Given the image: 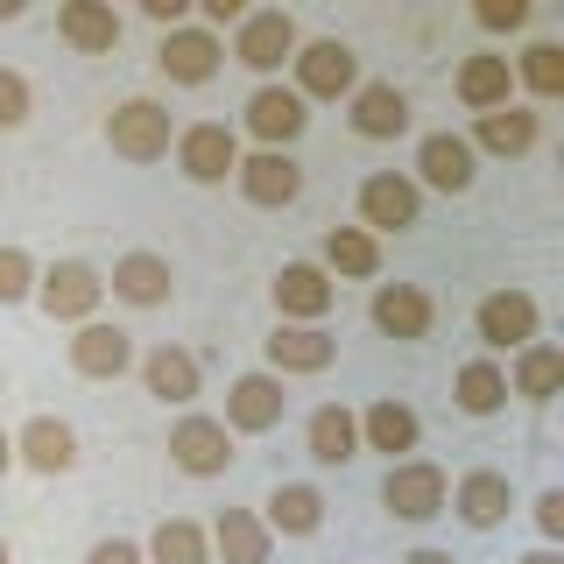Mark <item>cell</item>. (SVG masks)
Returning a JSON list of instances; mask_svg holds the SVG:
<instances>
[{"label":"cell","mask_w":564,"mask_h":564,"mask_svg":"<svg viewBox=\"0 0 564 564\" xmlns=\"http://www.w3.org/2000/svg\"><path fill=\"white\" fill-rule=\"evenodd\" d=\"M35 304L57 317V325H93L99 304H106V275L93 261H50V269L35 275Z\"/></svg>","instance_id":"cell-1"},{"label":"cell","mask_w":564,"mask_h":564,"mask_svg":"<svg viewBox=\"0 0 564 564\" xmlns=\"http://www.w3.org/2000/svg\"><path fill=\"white\" fill-rule=\"evenodd\" d=\"M296 85H290V93L296 99H352V93H360V57H352V50L339 43V35H325V43H296Z\"/></svg>","instance_id":"cell-2"},{"label":"cell","mask_w":564,"mask_h":564,"mask_svg":"<svg viewBox=\"0 0 564 564\" xmlns=\"http://www.w3.org/2000/svg\"><path fill=\"white\" fill-rule=\"evenodd\" d=\"M445 473L431 466V458H395L388 466V480H381V501H388V516L395 522H431V516H445Z\"/></svg>","instance_id":"cell-3"},{"label":"cell","mask_w":564,"mask_h":564,"mask_svg":"<svg viewBox=\"0 0 564 564\" xmlns=\"http://www.w3.org/2000/svg\"><path fill=\"white\" fill-rule=\"evenodd\" d=\"M106 141H113V155H128V163H155V155H170V106H155V99H128V106H113V120H106Z\"/></svg>","instance_id":"cell-4"},{"label":"cell","mask_w":564,"mask_h":564,"mask_svg":"<svg viewBox=\"0 0 564 564\" xmlns=\"http://www.w3.org/2000/svg\"><path fill=\"white\" fill-rule=\"evenodd\" d=\"M176 170H184L191 184H226V176L240 170V134L219 128V120L184 128V134H176Z\"/></svg>","instance_id":"cell-5"},{"label":"cell","mask_w":564,"mask_h":564,"mask_svg":"<svg viewBox=\"0 0 564 564\" xmlns=\"http://www.w3.org/2000/svg\"><path fill=\"white\" fill-rule=\"evenodd\" d=\"M416 212H423L416 176L375 170V176L360 184V234H402V226H416Z\"/></svg>","instance_id":"cell-6"},{"label":"cell","mask_w":564,"mask_h":564,"mask_svg":"<svg viewBox=\"0 0 564 564\" xmlns=\"http://www.w3.org/2000/svg\"><path fill=\"white\" fill-rule=\"evenodd\" d=\"M536 296L529 290H494V296H480V311H473V332L494 346V352H522L529 339H536Z\"/></svg>","instance_id":"cell-7"},{"label":"cell","mask_w":564,"mask_h":564,"mask_svg":"<svg viewBox=\"0 0 564 564\" xmlns=\"http://www.w3.org/2000/svg\"><path fill=\"white\" fill-rule=\"evenodd\" d=\"M170 466L191 473V480L226 473V466H234V431H226V423H212V416H184L170 431Z\"/></svg>","instance_id":"cell-8"},{"label":"cell","mask_w":564,"mask_h":564,"mask_svg":"<svg viewBox=\"0 0 564 564\" xmlns=\"http://www.w3.org/2000/svg\"><path fill=\"white\" fill-rule=\"evenodd\" d=\"M234 57L269 78V70H282V57H296V22L282 8H247V22L234 35Z\"/></svg>","instance_id":"cell-9"},{"label":"cell","mask_w":564,"mask_h":564,"mask_svg":"<svg viewBox=\"0 0 564 564\" xmlns=\"http://www.w3.org/2000/svg\"><path fill=\"white\" fill-rule=\"evenodd\" d=\"M70 367H78L85 381H120L134 367V339L120 325H99V317H93V325L70 332Z\"/></svg>","instance_id":"cell-10"},{"label":"cell","mask_w":564,"mask_h":564,"mask_svg":"<svg viewBox=\"0 0 564 564\" xmlns=\"http://www.w3.org/2000/svg\"><path fill=\"white\" fill-rule=\"evenodd\" d=\"M234 176H240L247 205H296V191H304V170H296L290 149H254V155H240Z\"/></svg>","instance_id":"cell-11"},{"label":"cell","mask_w":564,"mask_h":564,"mask_svg":"<svg viewBox=\"0 0 564 564\" xmlns=\"http://www.w3.org/2000/svg\"><path fill=\"white\" fill-rule=\"evenodd\" d=\"M282 410H290V395H282L275 375H240L234 388H226V431L261 437V431H275V423H282Z\"/></svg>","instance_id":"cell-12"},{"label":"cell","mask_w":564,"mask_h":564,"mask_svg":"<svg viewBox=\"0 0 564 564\" xmlns=\"http://www.w3.org/2000/svg\"><path fill=\"white\" fill-rule=\"evenodd\" d=\"M304 128H311V113H304V99H296L290 85H261V93L247 99V134H254L261 149H290Z\"/></svg>","instance_id":"cell-13"},{"label":"cell","mask_w":564,"mask_h":564,"mask_svg":"<svg viewBox=\"0 0 564 564\" xmlns=\"http://www.w3.org/2000/svg\"><path fill=\"white\" fill-rule=\"evenodd\" d=\"M339 360V339L332 332H317V325H275V339H269V375H325V367Z\"/></svg>","instance_id":"cell-14"},{"label":"cell","mask_w":564,"mask_h":564,"mask_svg":"<svg viewBox=\"0 0 564 564\" xmlns=\"http://www.w3.org/2000/svg\"><path fill=\"white\" fill-rule=\"evenodd\" d=\"M57 35L78 57H113L120 50V14L106 8V0H64L57 8Z\"/></svg>","instance_id":"cell-15"},{"label":"cell","mask_w":564,"mask_h":564,"mask_svg":"<svg viewBox=\"0 0 564 564\" xmlns=\"http://www.w3.org/2000/svg\"><path fill=\"white\" fill-rule=\"evenodd\" d=\"M416 170H423V184H431V191L458 198V191H473V176H480V155L466 149V134H423Z\"/></svg>","instance_id":"cell-16"},{"label":"cell","mask_w":564,"mask_h":564,"mask_svg":"<svg viewBox=\"0 0 564 564\" xmlns=\"http://www.w3.org/2000/svg\"><path fill=\"white\" fill-rule=\"evenodd\" d=\"M332 275L317 269V261H290V269L275 275V311L290 317V325H317V317L332 311Z\"/></svg>","instance_id":"cell-17"},{"label":"cell","mask_w":564,"mask_h":564,"mask_svg":"<svg viewBox=\"0 0 564 564\" xmlns=\"http://www.w3.org/2000/svg\"><path fill=\"white\" fill-rule=\"evenodd\" d=\"M431 296H423L416 290V282H381V290H375V325L388 332V339H402V346H410V339H431Z\"/></svg>","instance_id":"cell-18"},{"label":"cell","mask_w":564,"mask_h":564,"mask_svg":"<svg viewBox=\"0 0 564 564\" xmlns=\"http://www.w3.org/2000/svg\"><path fill=\"white\" fill-rule=\"evenodd\" d=\"M205 543H212V551H219L226 564H269V551H275L269 522H261L254 508H226V516L205 529Z\"/></svg>","instance_id":"cell-19"},{"label":"cell","mask_w":564,"mask_h":564,"mask_svg":"<svg viewBox=\"0 0 564 564\" xmlns=\"http://www.w3.org/2000/svg\"><path fill=\"white\" fill-rule=\"evenodd\" d=\"M155 64H163L170 85H205L212 70H219V35H212V29H170Z\"/></svg>","instance_id":"cell-20"},{"label":"cell","mask_w":564,"mask_h":564,"mask_svg":"<svg viewBox=\"0 0 564 564\" xmlns=\"http://www.w3.org/2000/svg\"><path fill=\"white\" fill-rule=\"evenodd\" d=\"M14 458L35 466V473H70L78 466V437H70V423H57V416H29L22 437H14Z\"/></svg>","instance_id":"cell-21"},{"label":"cell","mask_w":564,"mask_h":564,"mask_svg":"<svg viewBox=\"0 0 564 564\" xmlns=\"http://www.w3.org/2000/svg\"><path fill=\"white\" fill-rule=\"evenodd\" d=\"M473 155H508V163H516V155H529L536 149V113H529V106H501V113H480L473 120V141H466Z\"/></svg>","instance_id":"cell-22"},{"label":"cell","mask_w":564,"mask_h":564,"mask_svg":"<svg viewBox=\"0 0 564 564\" xmlns=\"http://www.w3.org/2000/svg\"><path fill=\"white\" fill-rule=\"evenodd\" d=\"M458 99L473 106V113H501V106H516V70H508V57H466L458 64Z\"/></svg>","instance_id":"cell-23"},{"label":"cell","mask_w":564,"mask_h":564,"mask_svg":"<svg viewBox=\"0 0 564 564\" xmlns=\"http://www.w3.org/2000/svg\"><path fill=\"white\" fill-rule=\"evenodd\" d=\"M304 445L317 466H346V458H360V416L339 410V402H325V410H311L304 423Z\"/></svg>","instance_id":"cell-24"},{"label":"cell","mask_w":564,"mask_h":564,"mask_svg":"<svg viewBox=\"0 0 564 564\" xmlns=\"http://www.w3.org/2000/svg\"><path fill=\"white\" fill-rule=\"evenodd\" d=\"M113 296L134 311H155L170 304V261L163 254H120L113 261Z\"/></svg>","instance_id":"cell-25"},{"label":"cell","mask_w":564,"mask_h":564,"mask_svg":"<svg viewBox=\"0 0 564 564\" xmlns=\"http://www.w3.org/2000/svg\"><path fill=\"white\" fill-rule=\"evenodd\" d=\"M402 128H410V99H402L395 85H360V93H352V134L395 141Z\"/></svg>","instance_id":"cell-26"},{"label":"cell","mask_w":564,"mask_h":564,"mask_svg":"<svg viewBox=\"0 0 564 564\" xmlns=\"http://www.w3.org/2000/svg\"><path fill=\"white\" fill-rule=\"evenodd\" d=\"M269 536H311L317 522H325V494L317 487H304V480H282L275 494H269Z\"/></svg>","instance_id":"cell-27"},{"label":"cell","mask_w":564,"mask_h":564,"mask_svg":"<svg viewBox=\"0 0 564 564\" xmlns=\"http://www.w3.org/2000/svg\"><path fill=\"white\" fill-rule=\"evenodd\" d=\"M141 381H149L155 402H198V360H191L184 346H155L149 360H141Z\"/></svg>","instance_id":"cell-28"},{"label":"cell","mask_w":564,"mask_h":564,"mask_svg":"<svg viewBox=\"0 0 564 564\" xmlns=\"http://www.w3.org/2000/svg\"><path fill=\"white\" fill-rule=\"evenodd\" d=\"M416 410L410 402H375V410L360 416V445L367 452H388V458H402V452H416Z\"/></svg>","instance_id":"cell-29"},{"label":"cell","mask_w":564,"mask_h":564,"mask_svg":"<svg viewBox=\"0 0 564 564\" xmlns=\"http://www.w3.org/2000/svg\"><path fill=\"white\" fill-rule=\"evenodd\" d=\"M508 388H516V395H529V402H551L557 388H564V352H557L551 339H529V346L516 352V375H508Z\"/></svg>","instance_id":"cell-30"},{"label":"cell","mask_w":564,"mask_h":564,"mask_svg":"<svg viewBox=\"0 0 564 564\" xmlns=\"http://www.w3.org/2000/svg\"><path fill=\"white\" fill-rule=\"evenodd\" d=\"M452 508H458L473 529H494V522H508L516 494H508L501 473H466V480H458V494H452Z\"/></svg>","instance_id":"cell-31"},{"label":"cell","mask_w":564,"mask_h":564,"mask_svg":"<svg viewBox=\"0 0 564 564\" xmlns=\"http://www.w3.org/2000/svg\"><path fill=\"white\" fill-rule=\"evenodd\" d=\"M452 402L466 416H494L508 402V375L494 360H466V367H458V381H452Z\"/></svg>","instance_id":"cell-32"},{"label":"cell","mask_w":564,"mask_h":564,"mask_svg":"<svg viewBox=\"0 0 564 564\" xmlns=\"http://www.w3.org/2000/svg\"><path fill=\"white\" fill-rule=\"evenodd\" d=\"M149 564H212V543H205V529L191 522V516H170V522H155V536H149Z\"/></svg>","instance_id":"cell-33"},{"label":"cell","mask_w":564,"mask_h":564,"mask_svg":"<svg viewBox=\"0 0 564 564\" xmlns=\"http://www.w3.org/2000/svg\"><path fill=\"white\" fill-rule=\"evenodd\" d=\"M325 269L332 275H375L381 269V240L360 234V226H332L325 234Z\"/></svg>","instance_id":"cell-34"},{"label":"cell","mask_w":564,"mask_h":564,"mask_svg":"<svg viewBox=\"0 0 564 564\" xmlns=\"http://www.w3.org/2000/svg\"><path fill=\"white\" fill-rule=\"evenodd\" d=\"M522 85L536 99H557L564 93V43H529L522 50Z\"/></svg>","instance_id":"cell-35"},{"label":"cell","mask_w":564,"mask_h":564,"mask_svg":"<svg viewBox=\"0 0 564 564\" xmlns=\"http://www.w3.org/2000/svg\"><path fill=\"white\" fill-rule=\"evenodd\" d=\"M22 296H35V261L22 247H0V304H22Z\"/></svg>","instance_id":"cell-36"},{"label":"cell","mask_w":564,"mask_h":564,"mask_svg":"<svg viewBox=\"0 0 564 564\" xmlns=\"http://www.w3.org/2000/svg\"><path fill=\"white\" fill-rule=\"evenodd\" d=\"M22 120H29V78L22 70H0V134L22 128Z\"/></svg>","instance_id":"cell-37"},{"label":"cell","mask_w":564,"mask_h":564,"mask_svg":"<svg viewBox=\"0 0 564 564\" xmlns=\"http://www.w3.org/2000/svg\"><path fill=\"white\" fill-rule=\"evenodd\" d=\"M480 29H529V0H480Z\"/></svg>","instance_id":"cell-38"},{"label":"cell","mask_w":564,"mask_h":564,"mask_svg":"<svg viewBox=\"0 0 564 564\" xmlns=\"http://www.w3.org/2000/svg\"><path fill=\"white\" fill-rule=\"evenodd\" d=\"M85 564H149V557H141L128 536H106V543H93V557H85Z\"/></svg>","instance_id":"cell-39"},{"label":"cell","mask_w":564,"mask_h":564,"mask_svg":"<svg viewBox=\"0 0 564 564\" xmlns=\"http://www.w3.org/2000/svg\"><path fill=\"white\" fill-rule=\"evenodd\" d=\"M536 529H543V536H551V543L564 536V494H557V487H551V494H543V501H536Z\"/></svg>","instance_id":"cell-40"},{"label":"cell","mask_w":564,"mask_h":564,"mask_svg":"<svg viewBox=\"0 0 564 564\" xmlns=\"http://www.w3.org/2000/svg\"><path fill=\"white\" fill-rule=\"evenodd\" d=\"M141 14H149V22H163V29H184L191 0H141Z\"/></svg>","instance_id":"cell-41"},{"label":"cell","mask_w":564,"mask_h":564,"mask_svg":"<svg viewBox=\"0 0 564 564\" xmlns=\"http://www.w3.org/2000/svg\"><path fill=\"white\" fill-rule=\"evenodd\" d=\"M205 22L226 29V22H247V0H205Z\"/></svg>","instance_id":"cell-42"},{"label":"cell","mask_w":564,"mask_h":564,"mask_svg":"<svg viewBox=\"0 0 564 564\" xmlns=\"http://www.w3.org/2000/svg\"><path fill=\"white\" fill-rule=\"evenodd\" d=\"M8 466H14V437L0 431V480H8Z\"/></svg>","instance_id":"cell-43"},{"label":"cell","mask_w":564,"mask_h":564,"mask_svg":"<svg viewBox=\"0 0 564 564\" xmlns=\"http://www.w3.org/2000/svg\"><path fill=\"white\" fill-rule=\"evenodd\" d=\"M402 564H452V557H445V551H410Z\"/></svg>","instance_id":"cell-44"},{"label":"cell","mask_w":564,"mask_h":564,"mask_svg":"<svg viewBox=\"0 0 564 564\" xmlns=\"http://www.w3.org/2000/svg\"><path fill=\"white\" fill-rule=\"evenodd\" d=\"M522 564H564V557H557V551H551V543H543V551H529V557H522Z\"/></svg>","instance_id":"cell-45"},{"label":"cell","mask_w":564,"mask_h":564,"mask_svg":"<svg viewBox=\"0 0 564 564\" xmlns=\"http://www.w3.org/2000/svg\"><path fill=\"white\" fill-rule=\"evenodd\" d=\"M0 564H14V557H8V536H0Z\"/></svg>","instance_id":"cell-46"}]
</instances>
